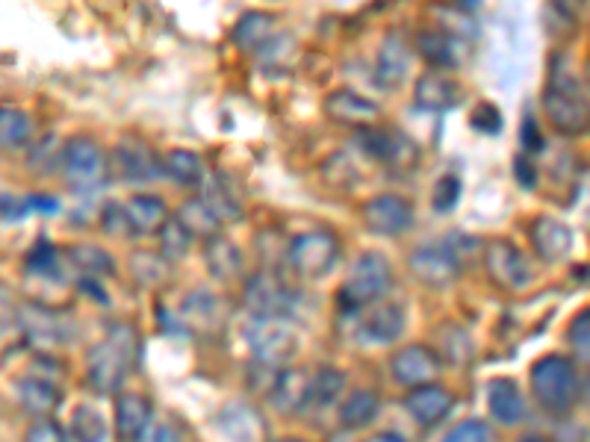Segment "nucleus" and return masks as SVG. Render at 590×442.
<instances>
[{
	"mask_svg": "<svg viewBox=\"0 0 590 442\" xmlns=\"http://www.w3.org/2000/svg\"><path fill=\"white\" fill-rule=\"evenodd\" d=\"M543 113L558 133L581 136L588 130V86L564 57L552 66V78L543 89Z\"/></svg>",
	"mask_w": 590,
	"mask_h": 442,
	"instance_id": "1",
	"label": "nucleus"
},
{
	"mask_svg": "<svg viewBox=\"0 0 590 442\" xmlns=\"http://www.w3.org/2000/svg\"><path fill=\"white\" fill-rule=\"evenodd\" d=\"M390 287H393L390 260L378 251H367L351 263L349 278L343 280V287H339L337 304L346 316H358V313H363V310L384 299Z\"/></svg>",
	"mask_w": 590,
	"mask_h": 442,
	"instance_id": "2",
	"label": "nucleus"
},
{
	"mask_svg": "<svg viewBox=\"0 0 590 442\" xmlns=\"http://www.w3.org/2000/svg\"><path fill=\"white\" fill-rule=\"evenodd\" d=\"M534 402L552 416H567L579 402V369L564 354H546L529 372Z\"/></svg>",
	"mask_w": 590,
	"mask_h": 442,
	"instance_id": "3",
	"label": "nucleus"
},
{
	"mask_svg": "<svg viewBox=\"0 0 590 442\" xmlns=\"http://www.w3.org/2000/svg\"><path fill=\"white\" fill-rule=\"evenodd\" d=\"M245 346L266 369H287L301 348L299 327L292 318H254L245 325Z\"/></svg>",
	"mask_w": 590,
	"mask_h": 442,
	"instance_id": "4",
	"label": "nucleus"
},
{
	"mask_svg": "<svg viewBox=\"0 0 590 442\" xmlns=\"http://www.w3.org/2000/svg\"><path fill=\"white\" fill-rule=\"evenodd\" d=\"M299 289H292L275 271H257L242 289V304L254 318H290L299 307Z\"/></svg>",
	"mask_w": 590,
	"mask_h": 442,
	"instance_id": "5",
	"label": "nucleus"
},
{
	"mask_svg": "<svg viewBox=\"0 0 590 442\" xmlns=\"http://www.w3.org/2000/svg\"><path fill=\"white\" fill-rule=\"evenodd\" d=\"M358 148L369 160L387 165L393 172H407L419 160V144L405 136L398 127L369 125L358 130Z\"/></svg>",
	"mask_w": 590,
	"mask_h": 442,
	"instance_id": "6",
	"label": "nucleus"
},
{
	"mask_svg": "<svg viewBox=\"0 0 590 442\" xmlns=\"http://www.w3.org/2000/svg\"><path fill=\"white\" fill-rule=\"evenodd\" d=\"M339 257V240L331 231L299 233L287 248V266L301 278H322L334 269Z\"/></svg>",
	"mask_w": 590,
	"mask_h": 442,
	"instance_id": "7",
	"label": "nucleus"
},
{
	"mask_svg": "<svg viewBox=\"0 0 590 442\" xmlns=\"http://www.w3.org/2000/svg\"><path fill=\"white\" fill-rule=\"evenodd\" d=\"M407 266H410V275H414L419 283H426L431 289L452 287L461 271H464V263L458 257L449 242H426L407 257Z\"/></svg>",
	"mask_w": 590,
	"mask_h": 442,
	"instance_id": "8",
	"label": "nucleus"
},
{
	"mask_svg": "<svg viewBox=\"0 0 590 442\" xmlns=\"http://www.w3.org/2000/svg\"><path fill=\"white\" fill-rule=\"evenodd\" d=\"M62 174L71 186L78 189H95L97 183L104 181L107 172V156L101 151V144L86 139V136H74L62 144V156H59Z\"/></svg>",
	"mask_w": 590,
	"mask_h": 442,
	"instance_id": "9",
	"label": "nucleus"
},
{
	"mask_svg": "<svg viewBox=\"0 0 590 442\" xmlns=\"http://www.w3.org/2000/svg\"><path fill=\"white\" fill-rule=\"evenodd\" d=\"M484 251V269L490 275L496 287L511 289V292H520L534 280L532 263L525 257L523 251L517 248L513 242L508 240H494L487 242Z\"/></svg>",
	"mask_w": 590,
	"mask_h": 442,
	"instance_id": "10",
	"label": "nucleus"
},
{
	"mask_svg": "<svg viewBox=\"0 0 590 442\" xmlns=\"http://www.w3.org/2000/svg\"><path fill=\"white\" fill-rule=\"evenodd\" d=\"M19 325L24 330V337L39 351H50V348L62 346V342L71 339V322H68V316L45 307V304H24L19 310Z\"/></svg>",
	"mask_w": 590,
	"mask_h": 442,
	"instance_id": "11",
	"label": "nucleus"
},
{
	"mask_svg": "<svg viewBox=\"0 0 590 442\" xmlns=\"http://www.w3.org/2000/svg\"><path fill=\"white\" fill-rule=\"evenodd\" d=\"M113 172L125 183H151L163 177V156L142 139H122L113 151Z\"/></svg>",
	"mask_w": 590,
	"mask_h": 442,
	"instance_id": "12",
	"label": "nucleus"
},
{
	"mask_svg": "<svg viewBox=\"0 0 590 442\" xmlns=\"http://www.w3.org/2000/svg\"><path fill=\"white\" fill-rule=\"evenodd\" d=\"M134 365L109 346L107 339H101L97 346L89 348L86 354V381L97 395H118L125 389L127 372Z\"/></svg>",
	"mask_w": 590,
	"mask_h": 442,
	"instance_id": "13",
	"label": "nucleus"
},
{
	"mask_svg": "<svg viewBox=\"0 0 590 442\" xmlns=\"http://www.w3.org/2000/svg\"><path fill=\"white\" fill-rule=\"evenodd\" d=\"M443 369V360L431 346L423 342H410V346L398 348L396 354L390 357V372L402 386H423L437 381Z\"/></svg>",
	"mask_w": 590,
	"mask_h": 442,
	"instance_id": "14",
	"label": "nucleus"
},
{
	"mask_svg": "<svg viewBox=\"0 0 590 442\" xmlns=\"http://www.w3.org/2000/svg\"><path fill=\"white\" fill-rule=\"evenodd\" d=\"M363 224L378 236H402L414 228V207L402 195H375L363 207Z\"/></svg>",
	"mask_w": 590,
	"mask_h": 442,
	"instance_id": "15",
	"label": "nucleus"
},
{
	"mask_svg": "<svg viewBox=\"0 0 590 442\" xmlns=\"http://www.w3.org/2000/svg\"><path fill=\"white\" fill-rule=\"evenodd\" d=\"M405 410L416 424L437 428L446 416L455 410V395L449 393L446 386L437 384V381L423 386H410V393L405 395Z\"/></svg>",
	"mask_w": 590,
	"mask_h": 442,
	"instance_id": "16",
	"label": "nucleus"
},
{
	"mask_svg": "<svg viewBox=\"0 0 590 442\" xmlns=\"http://www.w3.org/2000/svg\"><path fill=\"white\" fill-rule=\"evenodd\" d=\"M402 334H405V310L398 304H372L363 310V318L358 322V339L363 346H393Z\"/></svg>",
	"mask_w": 590,
	"mask_h": 442,
	"instance_id": "17",
	"label": "nucleus"
},
{
	"mask_svg": "<svg viewBox=\"0 0 590 442\" xmlns=\"http://www.w3.org/2000/svg\"><path fill=\"white\" fill-rule=\"evenodd\" d=\"M529 236H532L534 254L541 257L543 263H562L570 257L572 251V231L570 224H564L562 219L555 216H537L529 228Z\"/></svg>",
	"mask_w": 590,
	"mask_h": 442,
	"instance_id": "18",
	"label": "nucleus"
},
{
	"mask_svg": "<svg viewBox=\"0 0 590 442\" xmlns=\"http://www.w3.org/2000/svg\"><path fill=\"white\" fill-rule=\"evenodd\" d=\"M487 410L496 422L505 428H513L529 419V404L513 377H490L487 384Z\"/></svg>",
	"mask_w": 590,
	"mask_h": 442,
	"instance_id": "19",
	"label": "nucleus"
},
{
	"mask_svg": "<svg viewBox=\"0 0 590 442\" xmlns=\"http://www.w3.org/2000/svg\"><path fill=\"white\" fill-rule=\"evenodd\" d=\"M410 59H414V50L405 42L402 33H387L381 48H378L375 59V83L381 89H396L402 80L407 78L410 71Z\"/></svg>",
	"mask_w": 590,
	"mask_h": 442,
	"instance_id": "20",
	"label": "nucleus"
},
{
	"mask_svg": "<svg viewBox=\"0 0 590 442\" xmlns=\"http://www.w3.org/2000/svg\"><path fill=\"white\" fill-rule=\"evenodd\" d=\"M154 422V404L139 393L116 395V437L118 442H139L148 424Z\"/></svg>",
	"mask_w": 590,
	"mask_h": 442,
	"instance_id": "21",
	"label": "nucleus"
},
{
	"mask_svg": "<svg viewBox=\"0 0 590 442\" xmlns=\"http://www.w3.org/2000/svg\"><path fill=\"white\" fill-rule=\"evenodd\" d=\"M325 113H328L331 121H337V125L346 127H369L378 125V118H381V109H378L369 97L358 95V92H351V89H339V92H331L325 97Z\"/></svg>",
	"mask_w": 590,
	"mask_h": 442,
	"instance_id": "22",
	"label": "nucleus"
},
{
	"mask_svg": "<svg viewBox=\"0 0 590 442\" xmlns=\"http://www.w3.org/2000/svg\"><path fill=\"white\" fill-rule=\"evenodd\" d=\"M216 428L228 442H261L263 416L252 404L231 402L216 414Z\"/></svg>",
	"mask_w": 590,
	"mask_h": 442,
	"instance_id": "23",
	"label": "nucleus"
},
{
	"mask_svg": "<svg viewBox=\"0 0 590 442\" xmlns=\"http://www.w3.org/2000/svg\"><path fill=\"white\" fill-rule=\"evenodd\" d=\"M308 384L310 377L304 369H281L275 381H271L269 389V404L271 410L278 416H296L304 410V402H308Z\"/></svg>",
	"mask_w": 590,
	"mask_h": 442,
	"instance_id": "24",
	"label": "nucleus"
},
{
	"mask_svg": "<svg viewBox=\"0 0 590 442\" xmlns=\"http://www.w3.org/2000/svg\"><path fill=\"white\" fill-rule=\"evenodd\" d=\"M414 48L428 66L435 68H458L466 57V42L452 39V36H446V33L435 27L419 30L414 39Z\"/></svg>",
	"mask_w": 590,
	"mask_h": 442,
	"instance_id": "25",
	"label": "nucleus"
},
{
	"mask_svg": "<svg viewBox=\"0 0 590 442\" xmlns=\"http://www.w3.org/2000/svg\"><path fill=\"white\" fill-rule=\"evenodd\" d=\"M461 101V86L455 80L443 78L437 71H428L423 78L416 80L414 86V104L416 109H426V113H446Z\"/></svg>",
	"mask_w": 590,
	"mask_h": 442,
	"instance_id": "26",
	"label": "nucleus"
},
{
	"mask_svg": "<svg viewBox=\"0 0 590 442\" xmlns=\"http://www.w3.org/2000/svg\"><path fill=\"white\" fill-rule=\"evenodd\" d=\"M59 402H62V393H59L57 381L39 375H27L19 381V404L30 416L48 419L59 407Z\"/></svg>",
	"mask_w": 590,
	"mask_h": 442,
	"instance_id": "27",
	"label": "nucleus"
},
{
	"mask_svg": "<svg viewBox=\"0 0 590 442\" xmlns=\"http://www.w3.org/2000/svg\"><path fill=\"white\" fill-rule=\"evenodd\" d=\"M381 414V395L375 389H351L339 404V424L343 431H367Z\"/></svg>",
	"mask_w": 590,
	"mask_h": 442,
	"instance_id": "28",
	"label": "nucleus"
},
{
	"mask_svg": "<svg viewBox=\"0 0 590 442\" xmlns=\"http://www.w3.org/2000/svg\"><path fill=\"white\" fill-rule=\"evenodd\" d=\"M428 21H431V27L452 39L473 42L478 36V21L473 12L461 10L455 3H428Z\"/></svg>",
	"mask_w": 590,
	"mask_h": 442,
	"instance_id": "29",
	"label": "nucleus"
},
{
	"mask_svg": "<svg viewBox=\"0 0 590 442\" xmlns=\"http://www.w3.org/2000/svg\"><path fill=\"white\" fill-rule=\"evenodd\" d=\"M127 224H130V233H139V236H151L165 224L169 219V207H165L163 198L157 195H136L125 203Z\"/></svg>",
	"mask_w": 590,
	"mask_h": 442,
	"instance_id": "30",
	"label": "nucleus"
},
{
	"mask_svg": "<svg viewBox=\"0 0 590 442\" xmlns=\"http://www.w3.org/2000/svg\"><path fill=\"white\" fill-rule=\"evenodd\" d=\"M275 39V15L269 12H245L231 30V42L245 54L266 48Z\"/></svg>",
	"mask_w": 590,
	"mask_h": 442,
	"instance_id": "31",
	"label": "nucleus"
},
{
	"mask_svg": "<svg viewBox=\"0 0 590 442\" xmlns=\"http://www.w3.org/2000/svg\"><path fill=\"white\" fill-rule=\"evenodd\" d=\"M204 263L216 280H236L242 275V254L231 240H224L222 233H216L210 240H204Z\"/></svg>",
	"mask_w": 590,
	"mask_h": 442,
	"instance_id": "32",
	"label": "nucleus"
},
{
	"mask_svg": "<svg viewBox=\"0 0 590 442\" xmlns=\"http://www.w3.org/2000/svg\"><path fill=\"white\" fill-rule=\"evenodd\" d=\"M346 384H349V377L343 375L339 369H331V365L320 369L316 375L310 377L304 410H313V414H325L328 407H334V404L343 398V389H346Z\"/></svg>",
	"mask_w": 590,
	"mask_h": 442,
	"instance_id": "33",
	"label": "nucleus"
},
{
	"mask_svg": "<svg viewBox=\"0 0 590 442\" xmlns=\"http://www.w3.org/2000/svg\"><path fill=\"white\" fill-rule=\"evenodd\" d=\"M184 318L195 330L213 334L222 327V301L216 299L210 289H195L184 301Z\"/></svg>",
	"mask_w": 590,
	"mask_h": 442,
	"instance_id": "34",
	"label": "nucleus"
},
{
	"mask_svg": "<svg viewBox=\"0 0 590 442\" xmlns=\"http://www.w3.org/2000/svg\"><path fill=\"white\" fill-rule=\"evenodd\" d=\"M71 266L83 275V278L101 280V278H113L116 275V260L109 257L107 251L101 245H92V242H83V245H71L66 254Z\"/></svg>",
	"mask_w": 590,
	"mask_h": 442,
	"instance_id": "35",
	"label": "nucleus"
},
{
	"mask_svg": "<svg viewBox=\"0 0 590 442\" xmlns=\"http://www.w3.org/2000/svg\"><path fill=\"white\" fill-rule=\"evenodd\" d=\"M163 174L169 181L181 183V186H201L207 177L204 160L189 148H175L163 156Z\"/></svg>",
	"mask_w": 590,
	"mask_h": 442,
	"instance_id": "36",
	"label": "nucleus"
},
{
	"mask_svg": "<svg viewBox=\"0 0 590 442\" xmlns=\"http://www.w3.org/2000/svg\"><path fill=\"white\" fill-rule=\"evenodd\" d=\"M175 219L184 224L186 233H189L193 240H210V236L219 233V224H222L201 198H189V201L177 210Z\"/></svg>",
	"mask_w": 590,
	"mask_h": 442,
	"instance_id": "37",
	"label": "nucleus"
},
{
	"mask_svg": "<svg viewBox=\"0 0 590 442\" xmlns=\"http://www.w3.org/2000/svg\"><path fill=\"white\" fill-rule=\"evenodd\" d=\"M437 354H440V360H446L449 365H458V369H461V365H466L473 360L475 346L464 327L443 325L440 327V351H437Z\"/></svg>",
	"mask_w": 590,
	"mask_h": 442,
	"instance_id": "38",
	"label": "nucleus"
},
{
	"mask_svg": "<svg viewBox=\"0 0 590 442\" xmlns=\"http://www.w3.org/2000/svg\"><path fill=\"white\" fill-rule=\"evenodd\" d=\"M33 136V118L21 109H10V106H0V148H21L30 142Z\"/></svg>",
	"mask_w": 590,
	"mask_h": 442,
	"instance_id": "39",
	"label": "nucleus"
},
{
	"mask_svg": "<svg viewBox=\"0 0 590 442\" xmlns=\"http://www.w3.org/2000/svg\"><path fill=\"white\" fill-rule=\"evenodd\" d=\"M71 437L78 442H107V419L92 404H80L71 416Z\"/></svg>",
	"mask_w": 590,
	"mask_h": 442,
	"instance_id": "40",
	"label": "nucleus"
},
{
	"mask_svg": "<svg viewBox=\"0 0 590 442\" xmlns=\"http://www.w3.org/2000/svg\"><path fill=\"white\" fill-rule=\"evenodd\" d=\"M201 201L210 207V212H213L219 221H233L242 216V201L228 189L224 174H219V177L207 186V193H204Z\"/></svg>",
	"mask_w": 590,
	"mask_h": 442,
	"instance_id": "41",
	"label": "nucleus"
},
{
	"mask_svg": "<svg viewBox=\"0 0 590 442\" xmlns=\"http://www.w3.org/2000/svg\"><path fill=\"white\" fill-rule=\"evenodd\" d=\"M157 233H160V257L165 263L184 260L193 248V236L186 233V228L177 219H165V224Z\"/></svg>",
	"mask_w": 590,
	"mask_h": 442,
	"instance_id": "42",
	"label": "nucleus"
},
{
	"mask_svg": "<svg viewBox=\"0 0 590 442\" xmlns=\"http://www.w3.org/2000/svg\"><path fill=\"white\" fill-rule=\"evenodd\" d=\"M130 275H134L142 287H160L169 278V263L154 254V251H136L130 257Z\"/></svg>",
	"mask_w": 590,
	"mask_h": 442,
	"instance_id": "43",
	"label": "nucleus"
},
{
	"mask_svg": "<svg viewBox=\"0 0 590 442\" xmlns=\"http://www.w3.org/2000/svg\"><path fill=\"white\" fill-rule=\"evenodd\" d=\"M109 346L116 348L118 354L125 357L127 363L134 365L139 360V351H142V339H139V330L134 325H127V322H116V325H109L107 337H104Z\"/></svg>",
	"mask_w": 590,
	"mask_h": 442,
	"instance_id": "44",
	"label": "nucleus"
},
{
	"mask_svg": "<svg viewBox=\"0 0 590 442\" xmlns=\"http://www.w3.org/2000/svg\"><path fill=\"white\" fill-rule=\"evenodd\" d=\"M27 271L36 275V278H54L59 280V251L50 245V242H39L36 248L30 251L27 257Z\"/></svg>",
	"mask_w": 590,
	"mask_h": 442,
	"instance_id": "45",
	"label": "nucleus"
},
{
	"mask_svg": "<svg viewBox=\"0 0 590 442\" xmlns=\"http://www.w3.org/2000/svg\"><path fill=\"white\" fill-rule=\"evenodd\" d=\"M461 195H464V183L458 174H443L440 181L435 183V198H431V207L437 212H452L461 203Z\"/></svg>",
	"mask_w": 590,
	"mask_h": 442,
	"instance_id": "46",
	"label": "nucleus"
},
{
	"mask_svg": "<svg viewBox=\"0 0 590 442\" xmlns=\"http://www.w3.org/2000/svg\"><path fill=\"white\" fill-rule=\"evenodd\" d=\"M567 342H570L576 360H579V363H588L590 360V313L588 310H581L579 316L570 322V327H567Z\"/></svg>",
	"mask_w": 590,
	"mask_h": 442,
	"instance_id": "47",
	"label": "nucleus"
},
{
	"mask_svg": "<svg viewBox=\"0 0 590 442\" xmlns=\"http://www.w3.org/2000/svg\"><path fill=\"white\" fill-rule=\"evenodd\" d=\"M443 442H496V437L494 428L482 422V419H466V422H461L458 428L446 433Z\"/></svg>",
	"mask_w": 590,
	"mask_h": 442,
	"instance_id": "48",
	"label": "nucleus"
},
{
	"mask_svg": "<svg viewBox=\"0 0 590 442\" xmlns=\"http://www.w3.org/2000/svg\"><path fill=\"white\" fill-rule=\"evenodd\" d=\"M502 113L496 109V104H490V101H484V104H478L470 113V127L473 130H478V133H487V136H499L502 133Z\"/></svg>",
	"mask_w": 590,
	"mask_h": 442,
	"instance_id": "49",
	"label": "nucleus"
},
{
	"mask_svg": "<svg viewBox=\"0 0 590 442\" xmlns=\"http://www.w3.org/2000/svg\"><path fill=\"white\" fill-rule=\"evenodd\" d=\"M101 228H104L109 236H116V240H125V236H130V224H127L125 203H107V207H104V212H101Z\"/></svg>",
	"mask_w": 590,
	"mask_h": 442,
	"instance_id": "50",
	"label": "nucleus"
},
{
	"mask_svg": "<svg viewBox=\"0 0 590 442\" xmlns=\"http://www.w3.org/2000/svg\"><path fill=\"white\" fill-rule=\"evenodd\" d=\"M24 442H66V431H62V424L48 416V419H36L30 424Z\"/></svg>",
	"mask_w": 590,
	"mask_h": 442,
	"instance_id": "51",
	"label": "nucleus"
},
{
	"mask_svg": "<svg viewBox=\"0 0 590 442\" xmlns=\"http://www.w3.org/2000/svg\"><path fill=\"white\" fill-rule=\"evenodd\" d=\"M520 144H523V154H525V156L541 154V151H543L541 127H537V121H534V116H529V113H525L523 127H520Z\"/></svg>",
	"mask_w": 590,
	"mask_h": 442,
	"instance_id": "52",
	"label": "nucleus"
},
{
	"mask_svg": "<svg viewBox=\"0 0 590 442\" xmlns=\"http://www.w3.org/2000/svg\"><path fill=\"white\" fill-rule=\"evenodd\" d=\"M139 442H181V428L175 422H169V419L151 422Z\"/></svg>",
	"mask_w": 590,
	"mask_h": 442,
	"instance_id": "53",
	"label": "nucleus"
},
{
	"mask_svg": "<svg viewBox=\"0 0 590 442\" xmlns=\"http://www.w3.org/2000/svg\"><path fill=\"white\" fill-rule=\"evenodd\" d=\"M513 172H517V181H520V186H525V189L537 186V172H534V165L529 163V156L525 154L513 160Z\"/></svg>",
	"mask_w": 590,
	"mask_h": 442,
	"instance_id": "54",
	"label": "nucleus"
},
{
	"mask_svg": "<svg viewBox=\"0 0 590 442\" xmlns=\"http://www.w3.org/2000/svg\"><path fill=\"white\" fill-rule=\"evenodd\" d=\"M0 212H3V219L10 221H19L27 216V201H12V198H7V195H0Z\"/></svg>",
	"mask_w": 590,
	"mask_h": 442,
	"instance_id": "55",
	"label": "nucleus"
},
{
	"mask_svg": "<svg viewBox=\"0 0 590 442\" xmlns=\"http://www.w3.org/2000/svg\"><path fill=\"white\" fill-rule=\"evenodd\" d=\"M27 210H39V212H59V201L50 198V195H30Z\"/></svg>",
	"mask_w": 590,
	"mask_h": 442,
	"instance_id": "56",
	"label": "nucleus"
},
{
	"mask_svg": "<svg viewBox=\"0 0 590 442\" xmlns=\"http://www.w3.org/2000/svg\"><path fill=\"white\" fill-rule=\"evenodd\" d=\"M367 442H407L405 437H398V433H375V437H369Z\"/></svg>",
	"mask_w": 590,
	"mask_h": 442,
	"instance_id": "57",
	"label": "nucleus"
},
{
	"mask_svg": "<svg viewBox=\"0 0 590 442\" xmlns=\"http://www.w3.org/2000/svg\"><path fill=\"white\" fill-rule=\"evenodd\" d=\"M452 3H455V7H461V10L473 12V15H475V10H482V0H452Z\"/></svg>",
	"mask_w": 590,
	"mask_h": 442,
	"instance_id": "58",
	"label": "nucleus"
},
{
	"mask_svg": "<svg viewBox=\"0 0 590 442\" xmlns=\"http://www.w3.org/2000/svg\"><path fill=\"white\" fill-rule=\"evenodd\" d=\"M328 442H355L349 437V433H334V437H328Z\"/></svg>",
	"mask_w": 590,
	"mask_h": 442,
	"instance_id": "59",
	"label": "nucleus"
},
{
	"mask_svg": "<svg viewBox=\"0 0 590 442\" xmlns=\"http://www.w3.org/2000/svg\"><path fill=\"white\" fill-rule=\"evenodd\" d=\"M520 442H546V440H543L541 433H529V437H523V440H520Z\"/></svg>",
	"mask_w": 590,
	"mask_h": 442,
	"instance_id": "60",
	"label": "nucleus"
},
{
	"mask_svg": "<svg viewBox=\"0 0 590 442\" xmlns=\"http://www.w3.org/2000/svg\"><path fill=\"white\" fill-rule=\"evenodd\" d=\"M275 442H301V440H275Z\"/></svg>",
	"mask_w": 590,
	"mask_h": 442,
	"instance_id": "61",
	"label": "nucleus"
}]
</instances>
